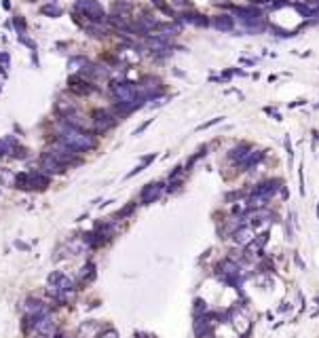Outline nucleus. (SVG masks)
<instances>
[{
    "label": "nucleus",
    "instance_id": "obj_15",
    "mask_svg": "<svg viewBox=\"0 0 319 338\" xmlns=\"http://www.w3.org/2000/svg\"><path fill=\"white\" fill-rule=\"evenodd\" d=\"M210 324H212V321H207L205 315H203V317H197V321H195V336H197V338H203V336H207V334H212Z\"/></svg>",
    "mask_w": 319,
    "mask_h": 338
},
{
    "label": "nucleus",
    "instance_id": "obj_25",
    "mask_svg": "<svg viewBox=\"0 0 319 338\" xmlns=\"http://www.w3.org/2000/svg\"><path fill=\"white\" fill-rule=\"evenodd\" d=\"M57 338H68V336H57Z\"/></svg>",
    "mask_w": 319,
    "mask_h": 338
},
{
    "label": "nucleus",
    "instance_id": "obj_20",
    "mask_svg": "<svg viewBox=\"0 0 319 338\" xmlns=\"http://www.w3.org/2000/svg\"><path fill=\"white\" fill-rule=\"evenodd\" d=\"M245 154H247V146H237V148H233V150L228 152V156L233 161H241Z\"/></svg>",
    "mask_w": 319,
    "mask_h": 338
},
{
    "label": "nucleus",
    "instance_id": "obj_21",
    "mask_svg": "<svg viewBox=\"0 0 319 338\" xmlns=\"http://www.w3.org/2000/svg\"><path fill=\"white\" fill-rule=\"evenodd\" d=\"M95 271V266H93V262H87L85 266H83V269H81V279L83 281H87V279H93V273Z\"/></svg>",
    "mask_w": 319,
    "mask_h": 338
},
{
    "label": "nucleus",
    "instance_id": "obj_4",
    "mask_svg": "<svg viewBox=\"0 0 319 338\" xmlns=\"http://www.w3.org/2000/svg\"><path fill=\"white\" fill-rule=\"evenodd\" d=\"M239 264L237 262H233V260H222L220 264H218V275H220V279H224L226 284H230V286H237V277H239Z\"/></svg>",
    "mask_w": 319,
    "mask_h": 338
},
{
    "label": "nucleus",
    "instance_id": "obj_10",
    "mask_svg": "<svg viewBox=\"0 0 319 338\" xmlns=\"http://www.w3.org/2000/svg\"><path fill=\"white\" fill-rule=\"evenodd\" d=\"M279 180H266V182H262V184H258L256 188H254V194H258V196H265V199H270L277 191H279Z\"/></svg>",
    "mask_w": 319,
    "mask_h": 338
},
{
    "label": "nucleus",
    "instance_id": "obj_9",
    "mask_svg": "<svg viewBox=\"0 0 319 338\" xmlns=\"http://www.w3.org/2000/svg\"><path fill=\"white\" fill-rule=\"evenodd\" d=\"M34 330H36V332L41 334L43 338H47V336H53V332H55V324H53V319H51L49 315H43V317L34 319Z\"/></svg>",
    "mask_w": 319,
    "mask_h": 338
},
{
    "label": "nucleus",
    "instance_id": "obj_11",
    "mask_svg": "<svg viewBox=\"0 0 319 338\" xmlns=\"http://www.w3.org/2000/svg\"><path fill=\"white\" fill-rule=\"evenodd\" d=\"M23 311H26L28 319H38V317L47 315V309H45V306H43L41 302H34V300H30V302L23 304Z\"/></svg>",
    "mask_w": 319,
    "mask_h": 338
},
{
    "label": "nucleus",
    "instance_id": "obj_7",
    "mask_svg": "<svg viewBox=\"0 0 319 338\" xmlns=\"http://www.w3.org/2000/svg\"><path fill=\"white\" fill-rule=\"evenodd\" d=\"M49 286H55L59 292H70V290H74V281L70 277H66L63 273H51L49 275Z\"/></svg>",
    "mask_w": 319,
    "mask_h": 338
},
{
    "label": "nucleus",
    "instance_id": "obj_8",
    "mask_svg": "<svg viewBox=\"0 0 319 338\" xmlns=\"http://www.w3.org/2000/svg\"><path fill=\"white\" fill-rule=\"evenodd\" d=\"M41 171H45L47 176H59V174H63V165L61 163H57L53 159L51 154H45L43 159H41Z\"/></svg>",
    "mask_w": 319,
    "mask_h": 338
},
{
    "label": "nucleus",
    "instance_id": "obj_6",
    "mask_svg": "<svg viewBox=\"0 0 319 338\" xmlns=\"http://www.w3.org/2000/svg\"><path fill=\"white\" fill-rule=\"evenodd\" d=\"M78 9L85 11L87 17H91L95 21L104 19V11H102V6L95 2V0H81V2H78Z\"/></svg>",
    "mask_w": 319,
    "mask_h": 338
},
{
    "label": "nucleus",
    "instance_id": "obj_26",
    "mask_svg": "<svg viewBox=\"0 0 319 338\" xmlns=\"http://www.w3.org/2000/svg\"><path fill=\"white\" fill-rule=\"evenodd\" d=\"M317 304H319V298H317Z\"/></svg>",
    "mask_w": 319,
    "mask_h": 338
},
{
    "label": "nucleus",
    "instance_id": "obj_12",
    "mask_svg": "<svg viewBox=\"0 0 319 338\" xmlns=\"http://www.w3.org/2000/svg\"><path fill=\"white\" fill-rule=\"evenodd\" d=\"M93 123H95V129L98 131H106L114 125V116H110L108 112H95Z\"/></svg>",
    "mask_w": 319,
    "mask_h": 338
},
{
    "label": "nucleus",
    "instance_id": "obj_24",
    "mask_svg": "<svg viewBox=\"0 0 319 338\" xmlns=\"http://www.w3.org/2000/svg\"><path fill=\"white\" fill-rule=\"evenodd\" d=\"M153 2L159 6V9H161V11H165V13H169V9H167V6H165V2H163V0H153Z\"/></svg>",
    "mask_w": 319,
    "mask_h": 338
},
{
    "label": "nucleus",
    "instance_id": "obj_23",
    "mask_svg": "<svg viewBox=\"0 0 319 338\" xmlns=\"http://www.w3.org/2000/svg\"><path fill=\"white\" fill-rule=\"evenodd\" d=\"M201 311H207V306H205V302L201 300V298H197L195 300V315H199Z\"/></svg>",
    "mask_w": 319,
    "mask_h": 338
},
{
    "label": "nucleus",
    "instance_id": "obj_19",
    "mask_svg": "<svg viewBox=\"0 0 319 338\" xmlns=\"http://www.w3.org/2000/svg\"><path fill=\"white\" fill-rule=\"evenodd\" d=\"M0 184L2 186H13L15 184V174L11 169H0Z\"/></svg>",
    "mask_w": 319,
    "mask_h": 338
},
{
    "label": "nucleus",
    "instance_id": "obj_22",
    "mask_svg": "<svg viewBox=\"0 0 319 338\" xmlns=\"http://www.w3.org/2000/svg\"><path fill=\"white\" fill-rule=\"evenodd\" d=\"M95 338H118V334H116V330H106V332H102V334H98Z\"/></svg>",
    "mask_w": 319,
    "mask_h": 338
},
{
    "label": "nucleus",
    "instance_id": "obj_17",
    "mask_svg": "<svg viewBox=\"0 0 319 338\" xmlns=\"http://www.w3.org/2000/svg\"><path fill=\"white\" fill-rule=\"evenodd\" d=\"M95 332H98V324H93V321H87V324H83L81 330H78V334L81 336L87 334V338H95Z\"/></svg>",
    "mask_w": 319,
    "mask_h": 338
},
{
    "label": "nucleus",
    "instance_id": "obj_2",
    "mask_svg": "<svg viewBox=\"0 0 319 338\" xmlns=\"http://www.w3.org/2000/svg\"><path fill=\"white\" fill-rule=\"evenodd\" d=\"M47 184H49V178H47L43 171H23V174L15 176L13 188H21V191H36V188H45Z\"/></svg>",
    "mask_w": 319,
    "mask_h": 338
},
{
    "label": "nucleus",
    "instance_id": "obj_5",
    "mask_svg": "<svg viewBox=\"0 0 319 338\" xmlns=\"http://www.w3.org/2000/svg\"><path fill=\"white\" fill-rule=\"evenodd\" d=\"M161 193H163V184H159V182H155V184H146L144 188H142V193H140V203H142V205L155 203L159 196H161Z\"/></svg>",
    "mask_w": 319,
    "mask_h": 338
},
{
    "label": "nucleus",
    "instance_id": "obj_16",
    "mask_svg": "<svg viewBox=\"0 0 319 338\" xmlns=\"http://www.w3.org/2000/svg\"><path fill=\"white\" fill-rule=\"evenodd\" d=\"M70 89L76 91V93H81V96H85V93H91V91H93L91 85L85 83V81H81V78H72V81H70Z\"/></svg>",
    "mask_w": 319,
    "mask_h": 338
},
{
    "label": "nucleus",
    "instance_id": "obj_1",
    "mask_svg": "<svg viewBox=\"0 0 319 338\" xmlns=\"http://www.w3.org/2000/svg\"><path fill=\"white\" fill-rule=\"evenodd\" d=\"M57 136H59V142L66 144L74 150H91L95 146V138L91 133H87L83 129H76L72 125H59L57 127Z\"/></svg>",
    "mask_w": 319,
    "mask_h": 338
},
{
    "label": "nucleus",
    "instance_id": "obj_18",
    "mask_svg": "<svg viewBox=\"0 0 319 338\" xmlns=\"http://www.w3.org/2000/svg\"><path fill=\"white\" fill-rule=\"evenodd\" d=\"M213 23H216L218 30H226V32H228V30H233V19H230L228 15H220V17H216V21H213Z\"/></svg>",
    "mask_w": 319,
    "mask_h": 338
},
{
    "label": "nucleus",
    "instance_id": "obj_13",
    "mask_svg": "<svg viewBox=\"0 0 319 338\" xmlns=\"http://www.w3.org/2000/svg\"><path fill=\"white\" fill-rule=\"evenodd\" d=\"M233 237H235V241L239 243V245H247L250 241H254V231L247 229V226H239Z\"/></svg>",
    "mask_w": 319,
    "mask_h": 338
},
{
    "label": "nucleus",
    "instance_id": "obj_3",
    "mask_svg": "<svg viewBox=\"0 0 319 338\" xmlns=\"http://www.w3.org/2000/svg\"><path fill=\"white\" fill-rule=\"evenodd\" d=\"M47 154H51L55 161L63 165V167H66V165H72V163H76V161H78V152L74 150V148H70V146L61 144V142L55 144V146H53Z\"/></svg>",
    "mask_w": 319,
    "mask_h": 338
},
{
    "label": "nucleus",
    "instance_id": "obj_14",
    "mask_svg": "<svg viewBox=\"0 0 319 338\" xmlns=\"http://www.w3.org/2000/svg\"><path fill=\"white\" fill-rule=\"evenodd\" d=\"M262 156H265V152H260V150H258V152H247L243 159L239 161V163H241V169L247 171L250 167H254V165H258V163L262 161Z\"/></svg>",
    "mask_w": 319,
    "mask_h": 338
}]
</instances>
